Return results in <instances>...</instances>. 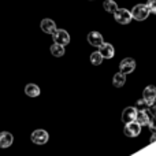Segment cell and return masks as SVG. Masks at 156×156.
Listing matches in <instances>:
<instances>
[{"label": "cell", "mask_w": 156, "mask_h": 156, "mask_svg": "<svg viewBox=\"0 0 156 156\" xmlns=\"http://www.w3.org/2000/svg\"><path fill=\"white\" fill-rule=\"evenodd\" d=\"M141 132V125L138 122H130V123H126V127H125V134L129 136V137H136L138 136Z\"/></svg>", "instance_id": "9c48e42d"}, {"label": "cell", "mask_w": 156, "mask_h": 156, "mask_svg": "<svg viewBox=\"0 0 156 156\" xmlns=\"http://www.w3.org/2000/svg\"><path fill=\"white\" fill-rule=\"evenodd\" d=\"M40 27H41V30H43L44 33H47V34H52V36H54L55 32L58 30L56 23H55V21L54 19H51V18L43 19L41 23H40Z\"/></svg>", "instance_id": "8992f818"}, {"label": "cell", "mask_w": 156, "mask_h": 156, "mask_svg": "<svg viewBox=\"0 0 156 156\" xmlns=\"http://www.w3.org/2000/svg\"><path fill=\"white\" fill-rule=\"evenodd\" d=\"M156 99V88L155 86H147L144 89V101L152 104Z\"/></svg>", "instance_id": "8fae6325"}, {"label": "cell", "mask_w": 156, "mask_h": 156, "mask_svg": "<svg viewBox=\"0 0 156 156\" xmlns=\"http://www.w3.org/2000/svg\"><path fill=\"white\" fill-rule=\"evenodd\" d=\"M114 19H115L118 23H121V25L130 23V21L133 19L132 11L126 10V8H118V10H116V12L114 14Z\"/></svg>", "instance_id": "7a4b0ae2"}, {"label": "cell", "mask_w": 156, "mask_h": 156, "mask_svg": "<svg viewBox=\"0 0 156 156\" xmlns=\"http://www.w3.org/2000/svg\"><path fill=\"white\" fill-rule=\"evenodd\" d=\"M14 143V136L10 132H0V148L7 149L12 145Z\"/></svg>", "instance_id": "ba28073f"}, {"label": "cell", "mask_w": 156, "mask_h": 156, "mask_svg": "<svg viewBox=\"0 0 156 156\" xmlns=\"http://www.w3.org/2000/svg\"><path fill=\"white\" fill-rule=\"evenodd\" d=\"M52 37H54V43L60 44V45L66 47L69 43H70V34H69V32L65 29H58Z\"/></svg>", "instance_id": "3957f363"}, {"label": "cell", "mask_w": 156, "mask_h": 156, "mask_svg": "<svg viewBox=\"0 0 156 156\" xmlns=\"http://www.w3.org/2000/svg\"><path fill=\"white\" fill-rule=\"evenodd\" d=\"M103 8L110 14H115L116 10H118V4H116L114 0H105V2L103 3Z\"/></svg>", "instance_id": "2e32d148"}, {"label": "cell", "mask_w": 156, "mask_h": 156, "mask_svg": "<svg viewBox=\"0 0 156 156\" xmlns=\"http://www.w3.org/2000/svg\"><path fill=\"white\" fill-rule=\"evenodd\" d=\"M125 82H126V74L121 73V71L116 73L112 78V85L115 86V88H122V86L125 85Z\"/></svg>", "instance_id": "9a60e30c"}, {"label": "cell", "mask_w": 156, "mask_h": 156, "mask_svg": "<svg viewBox=\"0 0 156 156\" xmlns=\"http://www.w3.org/2000/svg\"><path fill=\"white\" fill-rule=\"evenodd\" d=\"M99 52L103 55L104 59H111L115 55V49L110 43H104L101 47H99Z\"/></svg>", "instance_id": "30bf717a"}, {"label": "cell", "mask_w": 156, "mask_h": 156, "mask_svg": "<svg viewBox=\"0 0 156 156\" xmlns=\"http://www.w3.org/2000/svg\"><path fill=\"white\" fill-rule=\"evenodd\" d=\"M40 88H38L36 83H27L26 86H25V93H26V96L29 97H37L40 96Z\"/></svg>", "instance_id": "4fadbf2b"}, {"label": "cell", "mask_w": 156, "mask_h": 156, "mask_svg": "<svg viewBox=\"0 0 156 156\" xmlns=\"http://www.w3.org/2000/svg\"><path fill=\"white\" fill-rule=\"evenodd\" d=\"M88 43L90 44L92 47H96V48H99V47H101L103 44H104V40H103V36L101 33L96 32V30H93V32H90L88 34Z\"/></svg>", "instance_id": "52a82bcc"}, {"label": "cell", "mask_w": 156, "mask_h": 156, "mask_svg": "<svg viewBox=\"0 0 156 156\" xmlns=\"http://www.w3.org/2000/svg\"><path fill=\"white\" fill-rule=\"evenodd\" d=\"M149 12H151V10H149L148 4H136L132 10V15L136 21H145Z\"/></svg>", "instance_id": "6da1fadb"}, {"label": "cell", "mask_w": 156, "mask_h": 156, "mask_svg": "<svg viewBox=\"0 0 156 156\" xmlns=\"http://www.w3.org/2000/svg\"><path fill=\"white\" fill-rule=\"evenodd\" d=\"M137 110L136 108H126L123 111V115H122V119H123L125 123H130V122H134V119L137 118Z\"/></svg>", "instance_id": "7c38bea8"}, {"label": "cell", "mask_w": 156, "mask_h": 156, "mask_svg": "<svg viewBox=\"0 0 156 156\" xmlns=\"http://www.w3.org/2000/svg\"><path fill=\"white\" fill-rule=\"evenodd\" d=\"M48 138H49L48 133L43 129H37L32 133V141L36 145H44V144H47Z\"/></svg>", "instance_id": "277c9868"}, {"label": "cell", "mask_w": 156, "mask_h": 156, "mask_svg": "<svg viewBox=\"0 0 156 156\" xmlns=\"http://www.w3.org/2000/svg\"><path fill=\"white\" fill-rule=\"evenodd\" d=\"M49 51H51V54L54 55V56H56V58H60V56H63V55L66 54L65 45H60V44H56V43L52 44L51 48H49Z\"/></svg>", "instance_id": "5bb4252c"}, {"label": "cell", "mask_w": 156, "mask_h": 156, "mask_svg": "<svg viewBox=\"0 0 156 156\" xmlns=\"http://www.w3.org/2000/svg\"><path fill=\"white\" fill-rule=\"evenodd\" d=\"M136 69V62L132 58H125L121 63H119V71L123 74H130L133 73Z\"/></svg>", "instance_id": "5b68a950"}, {"label": "cell", "mask_w": 156, "mask_h": 156, "mask_svg": "<svg viewBox=\"0 0 156 156\" xmlns=\"http://www.w3.org/2000/svg\"><path fill=\"white\" fill-rule=\"evenodd\" d=\"M148 7H149V10H151V12L152 14H155L156 15V0H148Z\"/></svg>", "instance_id": "ac0fdd59"}, {"label": "cell", "mask_w": 156, "mask_h": 156, "mask_svg": "<svg viewBox=\"0 0 156 156\" xmlns=\"http://www.w3.org/2000/svg\"><path fill=\"white\" fill-rule=\"evenodd\" d=\"M103 60H104V58H103V55L100 54L99 51L92 52V54H90V63L93 66H100Z\"/></svg>", "instance_id": "e0dca14e"}]
</instances>
